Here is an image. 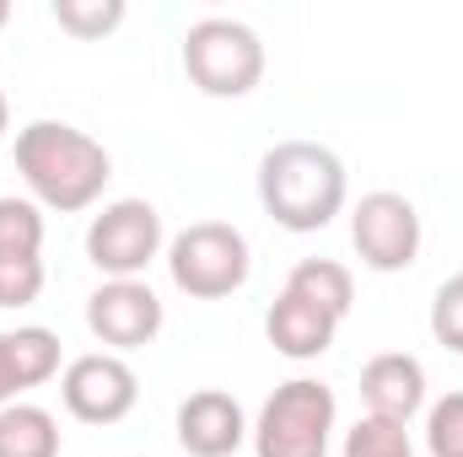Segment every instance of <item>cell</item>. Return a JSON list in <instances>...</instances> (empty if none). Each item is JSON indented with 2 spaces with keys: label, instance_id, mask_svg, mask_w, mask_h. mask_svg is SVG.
Returning a JSON list of instances; mask_svg holds the SVG:
<instances>
[{
  "label": "cell",
  "instance_id": "6da1fadb",
  "mask_svg": "<svg viewBox=\"0 0 463 457\" xmlns=\"http://www.w3.org/2000/svg\"><path fill=\"white\" fill-rule=\"evenodd\" d=\"M16 173L38 210L81 216L103 200L114 178V156L103 151V140H92L65 118H33L16 129Z\"/></svg>",
  "mask_w": 463,
  "mask_h": 457
},
{
  "label": "cell",
  "instance_id": "7a4b0ae2",
  "mask_svg": "<svg viewBox=\"0 0 463 457\" xmlns=\"http://www.w3.org/2000/svg\"><path fill=\"white\" fill-rule=\"evenodd\" d=\"M345 162L318 140H280L259 156V205L286 231H324L345 210Z\"/></svg>",
  "mask_w": 463,
  "mask_h": 457
},
{
  "label": "cell",
  "instance_id": "3957f363",
  "mask_svg": "<svg viewBox=\"0 0 463 457\" xmlns=\"http://www.w3.org/2000/svg\"><path fill=\"white\" fill-rule=\"evenodd\" d=\"M335 420H340L335 387L318 377H291L264 398L248 436L259 457H329Z\"/></svg>",
  "mask_w": 463,
  "mask_h": 457
},
{
  "label": "cell",
  "instance_id": "277c9868",
  "mask_svg": "<svg viewBox=\"0 0 463 457\" xmlns=\"http://www.w3.org/2000/svg\"><path fill=\"white\" fill-rule=\"evenodd\" d=\"M184 76L205 98H248L264 81V38L237 16H205L184 33Z\"/></svg>",
  "mask_w": 463,
  "mask_h": 457
},
{
  "label": "cell",
  "instance_id": "5b68a950",
  "mask_svg": "<svg viewBox=\"0 0 463 457\" xmlns=\"http://www.w3.org/2000/svg\"><path fill=\"white\" fill-rule=\"evenodd\" d=\"M248 269H253L248 237L232 221H194L167 242V275L194 302H222L232 291H242Z\"/></svg>",
  "mask_w": 463,
  "mask_h": 457
},
{
  "label": "cell",
  "instance_id": "8992f818",
  "mask_svg": "<svg viewBox=\"0 0 463 457\" xmlns=\"http://www.w3.org/2000/svg\"><path fill=\"white\" fill-rule=\"evenodd\" d=\"M162 210L151 200H114L87 227V258L109 280H140L162 258Z\"/></svg>",
  "mask_w": 463,
  "mask_h": 457
},
{
  "label": "cell",
  "instance_id": "52a82bcc",
  "mask_svg": "<svg viewBox=\"0 0 463 457\" xmlns=\"http://www.w3.org/2000/svg\"><path fill=\"white\" fill-rule=\"evenodd\" d=\"M350 242L361 253L366 269L377 275H399L420 258V242H426V227H420V210L393 194V189H372L355 200L350 210Z\"/></svg>",
  "mask_w": 463,
  "mask_h": 457
},
{
  "label": "cell",
  "instance_id": "ba28073f",
  "mask_svg": "<svg viewBox=\"0 0 463 457\" xmlns=\"http://www.w3.org/2000/svg\"><path fill=\"white\" fill-rule=\"evenodd\" d=\"M60 398H65V409L81 425H118L135 409V398H140V377H135V366L124 355L92 350V355H76L65 366Z\"/></svg>",
  "mask_w": 463,
  "mask_h": 457
},
{
  "label": "cell",
  "instance_id": "9c48e42d",
  "mask_svg": "<svg viewBox=\"0 0 463 457\" xmlns=\"http://www.w3.org/2000/svg\"><path fill=\"white\" fill-rule=\"evenodd\" d=\"M162 323H167L162 296L146 280H103L87 296V329H92V340L109 344L114 355L146 350V344L162 334Z\"/></svg>",
  "mask_w": 463,
  "mask_h": 457
},
{
  "label": "cell",
  "instance_id": "30bf717a",
  "mask_svg": "<svg viewBox=\"0 0 463 457\" xmlns=\"http://www.w3.org/2000/svg\"><path fill=\"white\" fill-rule=\"evenodd\" d=\"M43 296V210L0 194V307H33Z\"/></svg>",
  "mask_w": 463,
  "mask_h": 457
},
{
  "label": "cell",
  "instance_id": "8fae6325",
  "mask_svg": "<svg viewBox=\"0 0 463 457\" xmlns=\"http://www.w3.org/2000/svg\"><path fill=\"white\" fill-rule=\"evenodd\" d=\"M248 415L222 387H200L178 404V447L189 457H232L248 442Z\"/></svg>",
  "mask_w": 463,
  "mask_h": 457
},
{
  "label": "cell",
  "instance_id": "7c38bea8",
  "mask_svg": "<svg viewBox=\"0 0 463 457\" xmlns=\"http://www.w3.org/2000/svg\"><path fill=\"white\" fill-rule=\"evenodd\" d=\"M361 404H366L372 420L410 425L426 409V366L415 355H404V350L372 355L366 371H361Z\"/></svg>",
  "mask_w": 463,
  "mask_h": 457
},
{
  "label": "cell",
  "instance_id": "4fadbf2b",
  "mask_svg": "<svg viewBox=\"0 0 463 457\" xmlns=\"http://www.w3.org/2000/svg\"><path fill=\"white\" fill-rule=\"evenodd\" d=\"M49 377H60V334L54 329H11L0 334V409L22 404V393L43 387Z\"/></svg>",
  "mask_w": 463,
  "mask_h": 457
},
{
  "label": "cell",
  "instance_id": "5bb4252c",
  "mask_svg": "<svg viewBox=\"0 0 463 457\" xmlns=\"http://www.w3.org/2000/svg\"><path fill=\"white\" fill-rule=\"evenodd\" d=\"M264 334H269V344L286 360H318L335 344V334H340V318H329L324 307L302 302L297 291H280L269 302V312H264Z\"/></svg>",
  "mask_w": 463,
  "mask_h": 457
},
{
  "label": "cell",
  "instance_id": "9a60e30c",
  "mask_svg": "<svg viewBox=\"0 0 463 457\" xmlns=\"http://www.w3.org/2000/svg\"><path fill=\"white\" fill-rule=\"evenodd\" d=\"M0 457H60V420L43 404L0 409Z\"/></svg>",
  "mask_w": 463,
  "mask_h": 457
},
{
  "label": "cell",
  "instance_id": "2e32d148",
  "mask_svg": "<svg viewBox=\"0 0 463 457\" xmlns=\"http://www.w3.org/2000/svg\"><path fill=\"white\" fill-rule=\"evenodd\" d=\"M286 291H297L302 302L324 307V312L340 318V323H345L350 302H355V280H350L345 264H335V258H302V264L286 275Z\"/></svg>",
  "mask_w": 463,
  "mask_h": 457
},
{
  "label": "cell",
  "instance_id": "e0dca14e",
  "mask_svg": "<svg viewBox=\"0 0 463 457\" xmlns=\"http://www.w3.org/2000/svg\"><path fill=\"white\" fill-rule=\"evenodd\" d=\"M54 22L71 38L98 43V38H109L124 22V0H54Z\"/></svg>",
  "mask_w": 463,
  "mask_h": 457
},
{
  "label": "cell",
  "instance_id": "ac0fdd59",
  "mask_svg": "<svg viewBox=\"0 0 463 457\" xmlns=\"http://www.w3.org/2000/svg\"><path fill=\"white\" fill-rule=\"evenodd\" d=\"M340 457H415V442L404 425H388V420H355L345 431V452Z\"/></svg>",
  "mask_w": 463,
  "mask_h": 457
},
{
  "label": "cell",
  "instance_id": "d6986e66",
  "mask_svg": "<svg viewBox=\"0 0 463 457\" xmlns=\"http://www.w3.org/2000/svg\"><path fill=\"white\" fill-rule=\"evenodd\" d=\"M426 452L463 457V393H448L426 409Z\"/></svg>",
  "mask_w": 463,
  "mask_h": 457
},
{
  "label": "cell",
  "instance_id": "ffe728a7",
  "mask_svg": "<svg viewBox=\"0 0 463 457\" xmlns=\"http://www.w3.org/2000/svg\"><path fill=\"white\" fill-rule=\"evenodd\" d=\"M431 334L453 355H463V275L437 285V296H431Z\"/></svg>",
  "mask_w": 463,
  "mask_h": 457
},
{
  "label": "cell",
  "instance_id": "44dd1931",
  "mask_svg": "<svg viewBox=\"0 0 463 457\" xmlns=\"http://www.w3.org/2000/svg\"><path fill=\"white\" fill-rule=\"evenodd\" d=\"M5 129H11V103H5V87H0V140H5Z\"/></svg>",
  "mask_w": 463,
  "mask_h": 457
},
{
  "label": "cell",
  "instance_id": "7402d4cb",
  "mask_svg": "<svg viewBox=\"0 0 463 457\" xmlns=\"http://www.w3.org/2000/svg\"><path fill=\"white\" fill-rule=\"evenodd\" d=\"M5 22H11V0H0V27H5Z\"/></svg>",
  "mask_w": 463,
  "mask_h": 457
}]
</instances>
